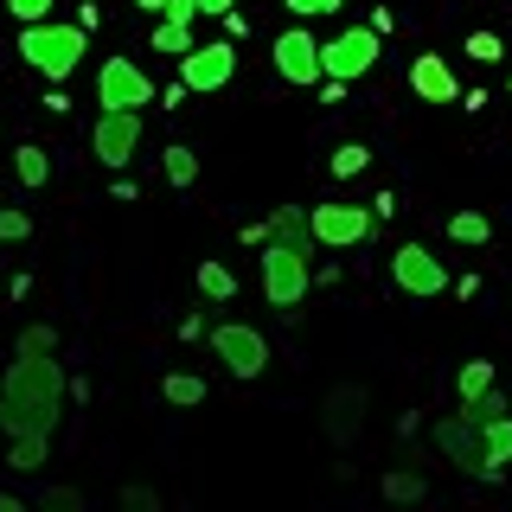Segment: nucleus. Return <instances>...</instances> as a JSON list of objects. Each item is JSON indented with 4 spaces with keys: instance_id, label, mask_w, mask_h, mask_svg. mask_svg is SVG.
I'll return each instance as SVG.
<instances>
[{
    "instance_id": "nucleus-31",
    "label": "nucleus",
    "mask_w": 512,
    "mask_h": 512,
    "mask_svg": "<svg viewBox=\"0 0 512 512\" xmlns=\"http://www.w3.org/2000/svg\"><path fill=\"white\" fill-rule=\"evenodd\" d=\"M52 7H58V0H7V13H13L20 26H32V20H52Z\"/></svg>"
},
{
    "instance_id": "nucleus-4",
    "label": "nucleus",
    "mask_w": 512,
    "mask_h": 512,
    "mask_svg": "<svg viewBox=\"0 0 512 512\" xmlns=\"http://www.w3.org/2000/svg\"><path fill=\"white\" fill-rule=\"evenodd\" d=\"M372 64H378V32L372 26H346L333 45H320V71H327L333 84H359Z\"/></svg>"
},
{
    "instance_id": "nucleus-33",
    "label": "nucleus",
    "mask_w": 512,
    "mask_h": 512,
    "mask_svg": "<svg viewBox=\"0 0 512 512\" xmlns=\"http://www.w3.org/2000/svg\"><path fill=\"white\" fill-rule=\"evenodd\" d=\"M288 13H301V20H320V13H340L346 0H282Z\"/></svg>"
},
{
    "instance_id": "nucleus-32",
    "label": "nucleus",
    "mask_w": 512,
    "mask_h": 512,
    "mask_svg": "<svg viewBox=\"0 0 512 512\" xmlns=\"http://www.w3.org/2000/svg\"><path fill=\"white\" fill-rule=\"evenodd\" d=\"M45 512H84V493L77 487H45Z\"/></svg>"
},
{
    "instance_id": "nucleus-14",
    "label": "nucleus",
    "mask_w": 512,
    "mask_h": 512,
    "mask_svg": "<svg viewBox=\"0 0 512 512\" xmlns=\"http://www.w3.org/2000/svg\"><path fill=\"white\" fill-rule=\"evenodd\" d=\"M263 224H269V237H276V244L301 250V256H314V250H320V244H314V224H308V205H276V212H269Z\"/></svg>"
},
{
    "instance_id": "nucleus-24",
    "label": "nucleus",
    "mask_w": 512,
    "mask_h": 512,
    "mask_svg": "<svg viewBox=\"0 0 512 512\" xmlns=\"http://www.w3.org/2000/svg\"><path fill=\"white\" fill-rule=\"evenodd\" d=\"M461 58H474V64H500V58H506L500 32H468V39H461Z\"/></svg>"
},
{
    "instance_id": "nucleus-9",
    "label": "nucleus",
    "mask_w": 512,
    "mask_h": 512,
    "mask_svg": "<svg viewBox=\"0 0 512 512\" xmlns=\"http://www.w3.org/2000/svg\"><path fill=\"white\" fill-rule=\"evenodd\" d=\"M96 103L103 109H148L154 103L148 71H141L135 58H103V71H96Z\"/></svg>"
},
{
    "instance_id": "nucleus-29",
    "label": "nucleus",
    "mask_w": 512,
    "mask_h": 512,
    "mask_svg": "<svg viewBox=\"0 0 512 512\" xmlns=\"http://www.w3.org/2000/svg\"><path fill=\"white\" fill-rule=\"evenodd\" d=\"M26 237H32V218L20 205H0V244H26Z\"/></svg>"
},
{
    "instance_id": "nucleus-1",
    "label": "nucleus",
    "mask_w": 512,
    "mask_h": 512,
    "mask_svg": "<svg viewBox=\"0 0 512 512\" xmlns=\"http://www.w3.org/2000/svg\"><path fill=\"white\" fill-rule=\"evenodd\" d=\"M58 404H64L58 352H13L7 378H0V429L7 436H52Z\"/></svg>"
},
{
    "instance_id": "nucleus-5",
    "label": "nucleus",
    "mask_w": 512,
    "mask_h": 512,
    "mask_svg": "<svg viewBox=\"0 0 512 512\" xmlns=\"http://www.w3.org/2000/svg\"><path fill=\"white\" fill-rule=\"evenodd\" d=\"M391 282L404 288V295H416V301H429V295H448V269H442V256L436 250H423V244H397L391 250Z\"/></svg>"
},
{
    "instance_id": "nucleus-13",
    "label": "nucleus",
    "mask_w": 512,
    "mask_h": 512,
    "mask_svg": "<svg viewBox=\"0 0 512 512\" xmlns=\"http://www.w3.org/2000/svg\"><path fill=\"white\" fill-rule=\"evenodd\" d=\"M410 90L423 96V103H461V84H455V71H448L442 52H416L410 58Z\"/></svg>"
},
{
    "instance_id": "nucleus-10",
    "label": "nucleus",
    "mask_w": 512,
    "mask_h": 512,
    "mask_svg": "<svg viewBox=\"0 0 512 512\" xmlns=\"http://www.w3.org/2000/svg\"><path fill=\"white\" fill-rule=\"evenodd\" d=\"M436 442H442V455L455 461L461 474H474V480H500V474H493V461H487V442H480V423H468L461 410L436 423Z\"/></svg>"
},
{
    "instance_id": "nucleus-37",
    "label": "nucleus",
    "mask_w": 512,
    "mask_h": 512,
    "mask_svg": "<svg viewBox=\"0 0 512 512\" xmlns=\"http://www.w3.org/2000/svg\"><path fill=\"white\" fill-rule=\"evenodd\" d=\"M135 7H141V13H160V7H167V0H135Z\"/></svg>"
},
{
    "instance_id": "nucleus-16",
    "label": "nucleus",
    "mask_w": 512,
    "mask_h": 512,
    "mask_svg": "<svg viewBox=\"0 0 512 512\" xmlns=\"http://www.w3.org/2000/svg\"><path fill=\"white\" fill-rule=\"evenodd\" d=\"M45 455H52V436H13L7 442V468L13 474H39Z\"/></svg>"
},
{
    "instance_id": "nucleus-18",
    "label": "nucleus",
    "mask_w": 512,
    "mask_h": 512,
    "mask_svg": "<svg viewBox=\"0 0 512 512\" xmlns=\"http://www.w3.org/2000/svg\"><path fill=\"white\" fill-rule=\"evenodd\" d=\"M160 397H167L173 410H192V404H205V378H192V372H167V378H160Z\"/></svg>"
},
{
    "instance_id": "nucleus-36",
    "label": "nucleus",
    "mask_w": 512,
    "mask_h": 512,
    "mask_svg": "<svg viewBox=\"0 0 512 512\" xmlns=\"http://www.w3.org/2000/svg\"><path fill=\"white\" fill-rule=\"evenodd\" d=\"M199 13H212V20H224V13H237V0H199Z\"/></svg>"
},
{
    "instance_id": "nucleus-3",
    "label": "nucleus",
    "mask_w": 512,
    "mask_h": 512,
    "mask_svg": "<svg viewBox=\"0 0 512 512\" xmlns=\"http://www.w3.org/2000/svg\"><path fill=\"white\" fill-rule=\"evenodd\" d=\"M301 295H308V256L269 237V244H263V301L282 308V314H295Z\"/></svg>"
},
{
    "instance_id": "nucleus-34",
    "label": "nucleus",
    "mask_w": 512,
    "mask_h": 512,
    "mask_svg": "<svg viewBox=\"0 0 512 512\" xmlns=\"http://www.w3.org/2000/svg\"><path fill=\"white\" fill-rule=\"evenodd\" d=\"M160 20H167V26H192V20H199V0H167Z\"/></svg>"
},
{
    "instance_id": "nucleus-6",
    "label": "nucleus",
    "mask_w": 512,
    "mask_h": 512,
    "mask_svg": "<svg viewBox=\"0 0 512 512\" xmlns=\"http://www.w3.org/2000/svg\"><path fill=\"white\" fill-rule=\"evenodd\" d=\"M212 352L224 359V372H231V378H263L269 372V340L256 327H237V320L212 327Z\"/></svg>"
},
{
    "instance_id": "nucleus-15",
    "label": "nucleus",
    "mask_w": 512,
    "mask_h": 512,
    "mask_svg": "<svg viewBox=\"0 0 512 512\" xmlns=\"http://www.w3.org/2000/svg\"><path fill=\"white\" fill-rule=\"evenodd\" d=\"M352 423H365V391H333L327 397V436L352 442Z\"/></svg>"
},
{
    "instance_id": "nucleus-2",
    "label": "nucleus",
    "mask_w": 512,
    "mask_h": 512,
    "mask_svg": "<svg viewBox=\"0 0 512 512\" xmlns=\"http://www.w3.org/2000/svg\"><path fill=\"white\" fill-rule=\"evenodd\" d=\"M84 52H90V32L84 26H64V20H32V26H20V58L32 64L39 77H52V84H64V77L84 64Z\"/></svg>"
},
{
    "instance_id": "nucleus-17",
    "label": "nucleus",
    "mask_w": 512,
    "mask_h": 512,
    "mask_svg": "<svg viewBox=\"0 0 512 512\" xmlns=\"http://www.w3.org/2000/svg\"><path fill=\"white\" fill-rule=\"evenodd\" d=\"M13 173H20V186H26V192H39L45 180H52V154H45V148H32V141H26V148L13 154Z\"/></svg>"
},
{
    "instance_id": "nucleus-38",
    "label": "nucleus",
    "mask_w": 512,
    "mask_h": 512,
    "mask_svg": "<svg viewBox=\"0 0 512 512\" xmlns=\"http://www.w3.org/2000/svg\"><path fill=\"white\" fill-rule=\"evenodd\" d=\"M506 90H512V77H506Z\"/></svg>"
},
{
    "instance_id": "nucleus-23",
    "label": "nucleus",
    "mask_w": 512,
    "mask_h": 512,
    "mask_svg": "<svg viewBox=\"0 0 512 512\" xmlns=\"http://www.w3.org/2000/svg\"><path fill=\"white\" fill-rule=\"evenodd\" d=\"M333 180H359L365 167H372V148H359V141H346V148H333Z\"/></svg>"
},
{
    "instance_id": "nucleus-22",
    "label": "nucleus",
    "mask_w": 512,
    "mask_h": 512,
    "mask_svg": "<svg viewBox=\"0 0 512 512\" xmlns=\"http://www.w3.org/2000/svg\"><path fill=\"white\" fill-rule=\"evenodd\" d=\"M199 288H205L212 301H231V295H237V276L218 263V256H205V263H199Z\"/></svg>"
},
{
    "instance_id": "nucleus-21",
    "label": "nucleus",
    "mask_w": 512,
    "mask_h": 512,
    "mask_svg": "<svg viewBox=\"0 0 512 512\" xmlns=\"http://www.w3.org/2000/svg\"><path fill=\"white\" fill-rule=\"evenodd\" d=\"M461 416H468V423H493V416H512V397L500 391V384H487L480 397H468V404H461Z\"/></svg>"
},
{
    "instance_id": "nucleus-27",
    "label": "nucleus",
    "mask_w": 512,
    "mask_h": 512,
    "mask_svg": "<svg viewBox=\"0 0 512 512\" xmlns=\"http://www.w3.org/2000/svg\"><path fill=\"white\" fill-rule=\"evenodd\" d=\"M423 474H384V500H397V506H410V500H423Z\"/></svg>"
},
{
    "instance_id": "nucleus-19",
    "label": "nucleus",
    "mask_w": 512,
    "mask_h": 512,
    "mask_svg": "<svg viewBox=\"0 0 512 512\" xmlns=\"http://www.w3.org/2000/svg\"><path fill=\"white\" fill-rule=\"evenodd\" d=\"M480 442H487L493 474H506V461H512V416H493V423H480Z\"/></svg>"
},
{
    "instance_id": "nucleus-26",
    "label": "nucleus",
    "mask_w": 512,
    "mask_h": 512,
    "mask_svg": "<svg viewBox=\"0 0 512 512\" xmlns=\"http://www.w3.org/2000/svg\"><path fill=\"white\" fill-rule=\"evenodd\" d=\"M487 384H493V365H487V359H468V365H461V378H455L461 404H468V397H480V391H487Z\"/></svg>"
},
{
    "instance_id": "nucleus-8",
    "label": "nucleus",
    "mask_w": 512,
    "mask_h": 512,
    "mask_svg": "<svg viewBox=\"0 0 512 512\" xmlns=\"http://www.w3.org/2000/svg\"><path fill=\"white\" fill-rule=\"evenodd\" d=\"M276 71H282V84H301V90H314V84H327V71H320V39L308 26H288L276 32Z\"/></svg>"
},
{
    "instance_id": "nucleus-35",
    "label": "nucleus",
    "mask_w": 512,
    "mask_h": 512,
    "mask_svg": "<svg viewBox=\"0 0 512 512\" xmlns=\"http://www.w3.org/2000/svg\"><path fill=\"white\" fill-rule=\"evenodd\" d=\"M122 506L128 512H160V493L154 487H122Z\"/></svg>"
},
{
    "instance_id": "nucleus-12",
    "label": "nucleus",
    "mask_w": 512,
    "mask_h": 512,
    "mask_svg": "<svg viewBox=\"0 0 512 512\" xmlns=\"http://www.w3.org/2000/svg\"><path fill=\"white\" fill-rule=\"evenodd\" d=\"M90 148H96L103 167H128L135 148H141V109H103L96 128H90Z\"/></svg>"
},
{
    "instance_id": "nucleus-25",
    "label": "nucleus",
    "mask_w": 512,
    "mask_h": 512,
    "mask_svg": "<svg viewBox=\"0 0 512 512\" xmlns=\"http://www.w3.org/2000/svg\"><path fill=\"white\" fill-rule=\"evenodd\" d=\"M160 167H167L173 186H192V180H199V154H192V148H167V154H160Z\"/></svg>"
},
{
    "instance_id": "nucleus-11",
    "label": "nucleus",
    "mask_w": 512,
    "mask_h": 512,
    "mask_svg": "<svg viewBox=\"0 0 512 512\" xmlns=\"http://www.w3.org/2000/svg\"><path fill=\"white\" fill-rule=\"evenodd\" d=\"M237 77V45L231 39H212V45H192V52L180 58V84L186 90H199V96H212L224 90Z\"/></svg>"
},
{
    "instance_id": "nucleus-7",
    "label": "nucleus",
    "mask_w": 512,
    "mask_h": 512,
    "mask_svg": "<svg viewBox=\"0 0 512 512\" xmlns=\"http://www.w3.org/2000/svg\"><path fill=\"white\" fill-rule=\"evenodd\" d=\"M308 224H314V244L320 250H352V244L372 237L378 218H372V205H314Z\"/></svg>"
},
{
    "instance_id": "nucleus-30",
    "label": "nucleus",
    "mask_w": 512,
    "mask_h": 512,
    "mask_svg": "<svg viewBox=\"0 0 512 512\" xmlns=\"http://www.w3.org/2000/svg\"><path fill=\"white\" fill-rule=\"evenodd\" d=\"M13 352H58V333H52V327H20Z\"/></svg>"
},
{
    "instance_id": "nucleus-28",
    "label": "nucleus",
    "mask_w": 512,
    "mask_h": 512,
    "mask_svg": "<svg viewBox=\"0 0 512 512\" xmlns=\"http://www.w3.org/2000/svg\"><path fill=\"white\" fill-rule=\"evenodd\" d=\"M154 52L186 58V52H192V26H167V20H160V26H154Z\"/></svg>"
},
{
    "instance_id": "nucleus-20",
    "label": "nucleus",
    "mask_w": 512,
    "mask_h": 512,
    "mask_svg": "<svg viewBox=\"0 0 512 512\" xmlns=\"http://www.w3.org/2000/svg\"><path fill=\"white\" fill-rule=\"evenodd\" d=\"M448 237H455V244H468V250H480L493 237V218L487 212H455V218H448Z\"/></svg>"
}]
</instances>
